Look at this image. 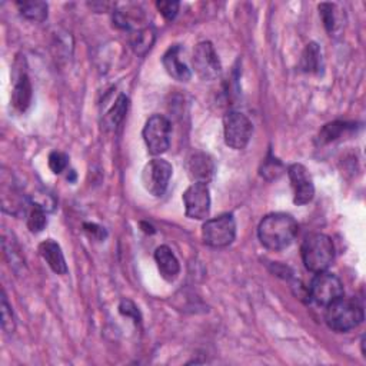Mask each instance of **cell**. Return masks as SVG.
Returning <instances> with one entry per match:
<instances>
[{"label":"cell","mask_w":366,"mask_h":366,"mask_svg":"<svg viewBox=\"0 0 366 366\" xmlns=\"http://www.w3.org/2000/svg\"><path fill=\"white\" fill-rule=\"evenodd\" d=\"M16 6L24 18L34 22H44L48 18V4L45 2H18Z\"/></svg>","instance_id":"cell-19"},{"label":"cell","mask_w":366,"mask_h":366,"mask_svg":"<svg viewBox=\"0 0 366 366\" xmlns=\"http://www.w3.org/2000/svg\"><path fill=\"white\" fill-rule=\"evenodd\" d=\"M46 210L48 209L38 202L31 203V209L28 212V226H29L31 232L38 233V232H42L45 229V226L48 223Z\"/></svg>","instance_id":"cell-20"},{"label":"cell","mask_w":366,"mask_h":366,"mask_svg":"<svg viewBox=\"0 0 366 366\" xmlns=\"http://www.w3.org/2000/svg\"><path fill=\"white\" fill-rule=\"evenodd\" d=\"M193 68L198 76L203 81H213L222 72L220 61L210 42H202L193 54Z\"/></svg>","instance_id":"cell-10"},{"label":"cell","mask_w":366,"mask_h":366,"mask_svg":"<svg viewBox=\"0 0 366 366\" xmlns=\"http://www.w3.org/2000/svg\"><path fill=\"white\" fill-rule=\"evenodd\" d=\"M298 235V223L288 213H270L262 219L258 228L260 243L269 250L289 248Z\"/></svg>","instance_id":"cell-1"},{"label":"cell","mask_w":366,"mask_h":366,"mask_svg":"<svg viewBox=\"0 0 366 366\" xmlns=\"http://www.w3.org/2000/svg\"><path fill=\"white\" fill-rule=\"evenodd\" d=\"M325 320L335 332H349L363 322V307L356 299L342 296L326 306Z\"/></svg>","instance_id":"cell-3"},{"label":"cell","mask_w":366,"mask_h":366,"mask_svg":"<svg viewBox=\"0 0 366 366\" xmlns=\"http://www.w3.org/2000/svg\"><path fill=\"white\" fill-rule=\"evenodd\" d=\"M155 260L163 279L175 280L181 272V265L169 246H159L155 250Z\"/></svg>","instance_id":"cell-15"},{"label":"cell","mask_w":366,"mask_h":366,"mask_svg":"<svg viewBox=\"0 0 366 366\" xmlns=\"http://www.w3.org/2000/svg\"><path fill=\"white\" fill-rule=\"evenodd\" d=\"M215 171V162L208 153L195 152L188 159V172L193 182L208 185L213 179Z\"/></svg>","instance_id":"cell-12"},{"label":"cell","mask_w":366,"mask_h":366,"mask_svg":"<svg viewBox=\"0 0 366 366\" xmlns=\"http://www.w3.org/2000/svg\"><path fill=\"white\" fill-rule=\"evenodd\" d=\"M171 122L162 115H153L143 128V141L151 155L165 153L171 146Z\"/></svg>","instance_id":"cell-6"},{"label":"cell","mask_w":366,"mask_h":366,"mask_svg":"<svg viewBox=\"0 0 366 366\" xmlns=\"http://www.w3.org/2000/svg\"><path fill=\"white\" fill-rule=\"evenodd\" d=\"M119 310H121L122 315L129 316V317H133L135 322H139V320H141V313H139L136 305H135L132 300H129V299H123V300L121 302Z\"/></svg>","instance_id":"cell-28"},{"label":"cell","mask_w":366,"mask_h":366,"mask_svg":"<svg viewBox=\"0 0 366 366\" xmlns=\"http://www.w3.org/2000/svg\"><path fill=\"white\" fill-rule=\"evenodd\" d=\"M12 102H14V106L21 112H25L29 108L32 102V85L26 75H24L19 79V82L15 85Z\"/></svg>","instance_id":"cell-17"},{"label":"cell","mask_w":366,"mask_h":366,"mask_svg":"<svg viewBox=\"0 0 366 366\" xmlns=\"http://www.w3.org/2000/svg\"><path fill=\"white\" fill-rule=\"evenodd\" d=\"M253 126L249 118L240 112H228L223 118L225 142L235 151H242L248 146L252 138Z\"/></svg>","instance_id":"cell-5"},{"label":"cell","mask_w":366,"mask_h":366,"mask_svg":"<svg viewBox=\"0 0 366 366\" xmlns=\"http://www.w3.org/2000/svg\"><path fill=\"white\" fill-rule=\"evenodd\" d=\"M2 326H4L5 332H8V333H11L15 329L14 312H12V307H11L5 293H2Z\"/></svg>","instance_id":"cell-23"},{"label":"cell","mask_w":366,"mask_h":366,"mask_svg":"<svg viewBox=\"0 0 366 366\" xmlns=\"http://www.w3.org/2000/svg\"><path fill=\"white\" fill-rule=\"evenodd\" d=\"M182 48L179 45H175L168 49V52L163 55L162 63L169 76L179 82H188L192 78V72L188 68V65L182 61Z\"/></svg>","instance_id":"cell-13"},{"label":"cell","mask_w":366,"mask_h":366,"mask_svg":"<svg viewBox=\"0 0 366 366\" xmlns=\"http://www.w3.org/2000/svg\"><path fill=\"white\" fill-rule=\"evenodd\" d=\"M172 165L163 159L151 161L142 172L143 188L153 196H163L172 178Z\"/></svg>","instance_id":"cell-8"},{"label":"cell","mask_w":366,"mask_h":366,"mask_svg":"<svg viewBox=\"0 0 366 366\" xmlns=\"http://www.w3.org/2000/svg\"><path fill=\"white\" fill-rule=\"evenodd\" d=\"M309 293L313 302L320 306H327L343 296V285L340 279L329 272H319L312 279Z\"/></svg>","instance_id":"cell-7"},{"label":"cell","mask_w":366,"mask_h":366,"mask_svg":"<svg viewBox=\"0 0 366 366\" xmlns=\"http://www.w3.org/2000/svg\"><path fill=\"white\" fill-rule=\"evenodd\" d=\"M300 66L306 73H319L322 68V54L316 44H309L300 59Z\"/></svg>","instance_id":"cell-18"},{"label":"cell","mask_w":366,"mask_h":366,"mask_svg":"<svg viewBox=\"0 0 366 366\" xmlns=\"http://www.w3.org/2000/svg\"><path fill=\"white\" fill-rule=\"evenodd\" d=\"M347 129L346 123H342V122H333V123H329L326 125L322 132H320V141L323 142H330V141H335L336 138H339L342 135V132Z\"/></svg>","instance_id":"cell-21"},{"label":"cell","mask_w":366,"mask_h":366,"mask_svg":"<svg viewBox=\"0 0 366 366\" xmlns=\"http://www.w3.org/2000/svg\"><path fill=\"white\" fill-rule=\"evenodd\" d=\"M39 253L55 273L65 275L68 272V265H66L63 252L54 239H48L42 242L39 245Z\"/></svg>","instance_id":"cell-14"},{"label":"cell","mask_w":366,"mask_h":366,"mask_svg":"<svg viewBox=\"0 0 366 366\" xmlns=\"http://www.w3.org/2000/svg\"><path fill=\"white\" fill-rule=\"evenodd\" d=\"M126 111H128V98L126 96H119V99L115 102V106L112 108L111 113H109V118H111V122L112 125H119L123 119V116L126 115Z\"/></svg>","instance_id":"cell-22"},{"label":"cell","mask_w":366,"mask_h":366,"mask_svg":"<svg viewBox=\"0 0 366 366\" xmlns=\"http://www.w3.org/2000/svg\"><path fill=\"white\" fill-rule=\"evenodd\" d=\"M283 172V166L280 162H278L276 159H270V161H266L265 165H263V169H262V176H265L266 179L272 181V179H276L282 175Z\"/></svg>","instance_id":"cell-26"},{"label":"cell","mask_w":366,"mask_h":366,"mask_svg":"<svg viewBox=\"0 0 366 366\" xmlns=\"http://www.w3.org/2000/svg\"><path fill=\"white\" fill-rule=\"evenodd\" d=\"M288 175L293 188V202L299 206L309 203L315 196V186L307 169L300 163L288 168Z\"/></svg>","instance_id":"cell-11"},{"label":"cell","mask_w":366,"mask_h":366,"mask_svg":"<svg viewBox=\"0 0 366 366\" xmlns=\"http://www.w3.org/2000/svg\"><path fill=\"white\" fill-rule=\"evenodd\" d=\"M236 236V223L232 215H220L205 222L202 228L203 242L210 248H226Z\"/></svg>","instance_id":"cell-4"},{"label":"cell","mask_w":366,"mask_h":366,"mask_svg":"<svg viewBox=\"0 0 366 366\" xmlns=\"http://www.w3.org/2000/svg\"><path fill=\"white\" fill-rule=\"evenodd\" d=\"M319 14L322 18V22L327 32H332L335 29V6L330 4H322L319 5Z\"/></svg>","instance_id":"cell-24"},{"label":"cell","mask_w":366,"mask_h":366,"mask_svg":"<svg viewBox=\"0 0 366 366\" xmlns=\"http://www.w3.org/2000/svg\"><path fill=\"white\" fill-rule=\"evenodd\" d=\"M303 265L313 273L325 272L335 260V246L329 236L312 233L305 238L300 246Z\"/></svg>","instance_id":"cell-2"},{"label":"cell","mask_w":366,"mask_h":366,"mask_svg":"<svg viewBox=\"0 0 366 366\" xmlns=\"http://www.w3.org/2000/svg\"><path fill=\"white\" fill-rule=\"evenodd\" d=\"M85 232L92 238V239H98V240H103L106 238V230L95 223H85L83 225Z\"/></svg>","instance_id":"cell-29"},{"label":"cell","mask_w":366,"mask_h":366,"mask_svg":"<svg viewBox=\"0 0 366 366\" xmlns=\"http://www.w3.org/2000/svg\"><path fill=\"white\" fill-rule=\"evenodd\" d=\"M156 8L162 14V16L168 21H173L179 12V4L178 2H168V0H161L156 4Z\"/></svg>","instance_id":"cell-27"},{"label":"cell","mask_w":366,"mask_h":366,"mask_svg":"<svg viewBox=\"0 0 366 366\" xmlns=\"http://www.w3.org/2000/svg\"><path fill=\"white\" fill-rule=\"evenodd\" d=\"M131 46L135 51V54L143 56L155 44V31L149 26H139L138 29L131 32Z\"/></svg>","instance_id":"cell-16"},{"label":"cell","mask_w":366,"mask_h":366,"mask_svg":"<svg viewBox=\"0 0 366 366\" xmlns=\"http://www.w3.org/2000/svg\"><path fill=\"white\" fill-rule=\"evenodd\" d=\"M68 156L62 152H52L49 156V168L54 173H62L68 168Z\"/></svg>","instance_id":"cell-25"},{"label":"cell","mask_w":366,"mask_h":366,"mask_svg":"<svg viewBox=\"0 0 366 366\" xmlns=\"http://www.w3.org/2000/svg\"><path fill=\"white\" fill-rule=\"evenodd\" d=\"M186 216L190 219L203 220L210 213V192L206 183L195 182L183 193Z\"/></svg>","instance_id":"cell-9"}]
</instances>
